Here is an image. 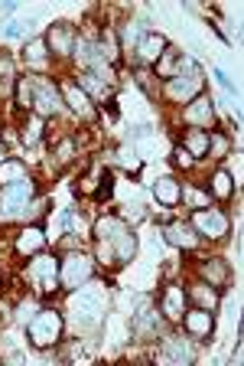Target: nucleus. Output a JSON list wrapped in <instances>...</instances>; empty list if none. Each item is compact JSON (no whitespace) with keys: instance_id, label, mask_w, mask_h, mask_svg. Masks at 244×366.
<instances>
[{"instance_id":"9d476101","label":"nucleus","mask_w":244,"mask_h":366,"mask_svg":"<svg viewBox=\"0 0 244 366\" xmlns=\"http://www.w3.org/2000/svg\"><path fill=\"white\" fill-rule=\"evenodd\" d=\"M166 95L173 101H192L195 95H202V85H199V79L195 76H173L166 79Z\"/></svg>"},{"instance_id":"dca6fc26","label":"nucleus","mask_w":244,"mask_h":366,"mask_svg":"<svg viewBox=\"0 0 244 366\" xmlns=\"http://www.w3.org/2000/svg\"><path fill=\"white\" fill-rule=\"evenodd\" d=\"M159 314H166L170 321H183L186 314V291L183 288H166L163 291V304H159Z\"/></svg>"},{"instance_id":"ddd939ff","label":"nucleus","mask_w":244,"mask_h":366,"mask_svg":"<svg viewBox=\"0 0 244 366\" xmlns=\"http://www.w3.org/2000/svg\"><path fill=\"white\" fill-rule=\"evenodd\" d=\"M183 148L189 151V157H206L208 148H212V131H206V128H189L183 134Z\"/></svg>"},{"instance_id":"5701e85b","label":"nucleus","mask_w":244,"mask_h":366,"mask_svg":"<svg viewBox=\"0 0 244 366\" xmlns=\"http://www.w3.org/2000/svg\"><path fill=\"white\" fill-rule=\"evenodd\" d=\"M13 85H16V76H13V59L7 52H0V95H10Z\"/></svg>"},{"instance_id":"f03ea898","label":"nucleus","mask_w":244,"mask_h":366,"mask_svg":"<svg viewBox=\"0 0 244 366\" xmlns=\"http://www.w3.org/2000/svg\"><path fill=\"white\" fill-rule=\"evenodd\" d=\"M104 307H108V294L98 288V285H88V288L82 285V288L69 298V311H72L75 321H82V324H95L98 317L104 314Z\"/></svg>"},{"instance_id":"0eeeda50","label":"nucleus","mask_w":244,"mask_h":366,"mask_svg":"<svg viewBox=\"0 0 244 366\" xmlns=\"http://www.w3.org/2000/svg\"><path fill=\"white\" fill-rule=\"evenodd\" d=\"M33 193H36V187H33V180H13V183H7L3 187V206H7V213H16L20 206H26V203L33 200Z\"/></svg>"},{"instance_id":"bb28decb","label":"nucleus","mask_w":244,"mask_h":366,"mask_svg":"<svg viewBox=\"0 0 244 366\" xmlns=\"http://www.w3.org/2000/svg\"><path fill=\"white\" fill-rule=\"evenodd\" d=\"M46 37L43 39H33V43H30V46H26V59H30V63L33 65H43V59H46Z\"/></svg>"},{"instance_id":"cd10ccee","label":"nucleus","mask_w":244,"mask_h":366,"mask_svg":"<svg viewBox=\"0 0 244 366\" xmlns=\"http://www.w3.org/2000/svg\"><path fill=\"white\" fill-rule=\"evenodd\" d=\"M95 196H98V200H111V196H114V180H111L108 170H104V174H101V180H98Z\"/></svg>"},{"instance_id":"b1692460","label":"nucleus","mask_w":244,"mask_h":366,"mask_svg":"<svg viewBox=\"0 0 244 366\" xmlns=\"http://www.w3.org/2000/svg\"><path fill=\"white\" fill-rule=\"evenodd\" d=\"M212 193L219 196V200H232V193H234V180L228 170H219L215 177H212Z\"/></svg>"},{"instance_id":"6e6552de","label":"nucleus","mask_w":244,"mask_h":366,"mask_svg":"<svg viewBox=\"0 0 244 366\" xmlns=\"http://www.w3.org/2000/svg\"><path fill=\"white\" fill-rule=\"evenodd\" d=\"M33 85H36V95H33V105H36L43 114H52L62 108V92L59 85H52L46 79H33Z\"/></svg>"},{"instance_id":"f3484780","label":"nucleus","mask_w":244,"mask_h":366,"mask_svg":"<svg viewBox=\"0 0 244 366\" xmlns=\"http://www.w3.org/2000/svg\"><path fill=\"white\" fill-rule=\"evenodd\" d=\"M43 245H46V232H43V226H26L23 232H20V239H16V252L39 255L43 252Z\"/></svg>"},{"instance_id":"f8f14e48","label":"nucleus","mask_w":244,"mask_h":366,"mask_svg":"<svg viewBox=\"0 0 244 366\" xmlns=\"http://www.w3.org/2000/svg\"><path fill=\"white\" fill-rule=\"evenodd\" d=\"M72 43H75V30L69 23H56L46 33V46L52 52H59V56H69V52H72Z\"/></svg>"},{"instance_id":"a878e982","label":"nucleus","mask_w":244,"mask_h":366,"mask_svg":"<svg viewBox=\"0 0 244 366\" xmlns=\"http://www.w3.org/2000/svg\"><path fill=\"white\" fill-rule=\"evenodd\" d=\"M176 59H179V52L173 50V46H166V50H163V56H159L157 63V76L159 79H173V69H176Z\"/></svg>"},{"instance_id":"2eb2a0df","label":"nucleus","mask_w":244,"mask_h":366,"mask_svg":"<svg viewBox=\"0 0 244 366\" xmlns=\"http://www.w3.org/2000/svg\"><path fill=\"white\" fill-rule=\"evenodd\" d=\"M163 50H166V39L157 37V33H144L140 43L134 46V52H137V59H140V63H157L159 56H163Z\"/></svg>"},{"instance_id":"412c9836","label":"nucleus","mask_w":244,"mask_h":366,"mask_svg":"<svg viewBox=\"0 0 244 366\" xmlns=\"http://www.w3.org/2000/svg\"><path fill=\"white\" fill-rule=\"evenodd\" d=\"M59 92L65 95V99H69V105H72L78 114H88V112H91V105H88V95L78 89V82H65Z\"/></svg>"},{"instance_id":"c85d7f7f","label":"nucleus","mask_w":244,"mask_h":366,"mask_svg":"<svg viewBox=\"0 0 244 366\" xmlns=\"http://www.w3.org/2000/svg\"><path fill=\"white\" fill-rule=\"evenodd\" d=\"M173 161H176L179 167H192V157H189L186 148H176V151H173Z\"/></svg>"},{"instance_id":"423d86ee","label":"nucleus","mask_w":244,"mask_h":366,"mask_svg":"<svg viewBox=\"0 0 244 366\" xmlns=\"http://www.w3.org/2000/svg\"><path fill=\"white\" fill-rule=\"evenodd\" d=\"M192 229L195 232H202L206 239H221L225 236V229H228V219L219 213V210H195L192 213Z\"/></svg>"},{"instance_id":"9b49d317","label":"nucleus","mask_w":244,"mask_h":366,"mask_svg":"<svg viewBox=\"0 0 244 366\" xmlns=\"http://www.w3.org/2000/svg\"><path fill=\"white\" fill-rule=\"evenodd\" d=\"M183 324H186V330H189L192 337H208L212 327H215L212 311H206V307H189V311L183 314Z\"/></svg>"},{"instance_id":"a211bd4d","label":"nucleus","mask_w":244,"mask_h":366,"mask_svg":"<svg viewBox=\"0 0 244 366\" xmlns=\"http://www.w3.org/2000/svg\"><path fill=\"white\" fill-rule=\"evenodd\" d=\"M153 196H157V203H163V206H173V203L183 200V183H176V180H170V177H163L157 187H153Z\"/></svg>"},{"instance_id":"4be33fe9","label":"nucleus","mask_w":244,"mask_h":366,"mask_svg":"<svg viewBox=\"0 0 244 366\" xmlns=\"http://www.w3.org/2000/svg\"><path fill=\"white\" fill-rule=\"evenodd\" d=\"M163 356H166V360H176V363H189V360H192V350H189L183 340L170 337V340L163 343Z\"/></svg>"},{"instance_id":"20e7f679","label":"nucleus","mask_w":244,"mask_h":366,"mask_svg":"<svg viewBox=\"0 0 244 366\" xmlns=\"http://www.w3.org/2000/svg\"><path fill=\"white\" fill-rule=\"evenodd\" d=\"M91 275H95V265H91V258L82 252L65 255L59 262V281L65 288H82V285L91 281Z\"/></svg>"},{"instance_id":"7ed1b4c3","label":"nucleus","mask_w":244,"mask_h":366,"mask_svg":"<svg viewBox=\"0 0 244 366\" xmlns=\"http://www.w3.org/2000/svg\"><path fill=\"white\" fill-rule=\"evenodd\" d=\"M62 314L59 311H39L33 321H30V343L33 347H52V343H59L62 337Z\"/></svg>"},{"instance_id":"aec40b11","label":"nucleus","mask_w":244,"mask_h":366,"mask_svg":"<svg viewBox=\"0 0 244 366\" xmlns=\"http://www.w3.org/2000/svg\"><path fill=\"white\" fill-rule=\"evenodd\" d=\"M166 242H170V245H183V249H195L192 226H186V223H173V226H166Z\"/></svg>"},{"instance_id":"393cba45","label":"nucleus","mask_w":244,"mask_h":366,"mask_svg":"<svg viewBox=\"0 0 244 366\" xmlns=\"http://www.w3.org/2000/svg\"><path fill=\"white\" fill-rule=\"evenodd\" d=\"M13 99H16V108L30 112V108H33V82H30V79H16V85H13Z\"/></svg>"},{"instance_id":"1a4fd4ad","label":"nucleus","mask_w":244,"mask_h":366,"mask_svg":"<svg viewBox=\"0 0 244 366\" xmlns=\"http://www.w3.org/2000/svg\"><path fill=\"white\" fill-rule=\"evenodd\" d=\"M186 121L192 128H212L215 125V112H212V101L206 95H195L192 101H186Z\"/></svg>"},{"instance_id":"6ab92c4d","label":"nucleus","mask_w":244,"mask_h":366,"mask_svg":"<svg viewBox=\"0 0 244 366\" xmlns=\"http://www.w3.org/2000/svg\"><path fill=\"white\" fill-rule=\"evenodd\" d=\"M202 281L206 285H212V288H221L225 281H228V268H225V262H219V258H208V262H202Z\"/></svg>"},{"instance_id":"4468645a","label":"nucleus","mask_w":244,"mask_h":366,"mask_svg":"<svg viewBox=\"0 0 244 366\" xmlns=\"http://www.w3.org/2000/svg\"><path fill=\"white\" fill-rule=\"evenodd\" d=\"M186 301H192V307H206V311H215L219 307V288H212L206 281H199L192 288H186Z\"/></svg>"},{"instance_id":"f257e3e1","label":"nucleus","mask_w":244,"mask_h":366,"mask_svg":"<svg viewBox=\"0 0 244 366\" xmlns=\"http://www.w3.org/2000/svg\"><path fill=\"white\" fill-rule=\"evenodd\" d=\"M98 258L104 265H121V262H131L137 252L134 232L127 229L121 216H104L98 219Z\"/></svg>"},{"instance_id":"39448f33","label":"nucleus","mask_w":244,"mask_h":366,"mask_svg":"<svg viewBox=\"0 0 244 366\" xmlns=\"http://www.w3.org/2000/svg\"><path fill=\"white\" fill-rule=\"evenodd\" d=\"M26 278L36 285L43 294H49V291H56V285H59V262L52 258V255H33V262H30V268H26Z\"/></svg>"}]
</instances>
